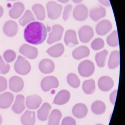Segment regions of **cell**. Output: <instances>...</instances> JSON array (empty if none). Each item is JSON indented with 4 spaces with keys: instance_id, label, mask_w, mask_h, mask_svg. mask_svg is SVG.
<instances>
[{
    "instance_id": "cell-1",
    "label": "cell",
    "mask_w": 125,
    "mask_h": 125,
    "mask_svg": "<svg viewBox=\"0 0 125 125\" xmlns=\"http://www.w3.org/2000/svg\"><path fill=\"white\" fill-rule=\"evenodd\" d=\"M47 36L46 28L40 22L31 23L27 26L24 31L25 40L32 44H40L45 41Z\"/></svg>"
},
{
    "instance_id": "cell-2",
    "label": "cell",
    "mask_w": 125,
    "mask_h": 125,
    "mask_svg": "<svg viewBox=\"0 0 125 125\" xmlns=\"http://www.w3.org/2000/svg\"><path fill=\"white\" fill-rule=\"evenodd\" d=\"M14 69L17 73L20 75H26L31 71V64L25 58L19 56L15 63Z\"/></svg>"
},
{
    "instance_id": "cell-3",
    "label": "cell",
    "mask_w": 125,
    "mask_h": 125,
    "mask_svg": "<svg viewBox=\"0 0 125 125\" xmlns=\"http://www.w3.org/2000/svg\"><path fill=\"white\" fill-rule=\"evenodd\" d=\"M46 9L48 18L51 20H56L61 15L63 7L55 1H50L47 3Z\"/></svg>"
},
{
    "instance_id": "cell-4",
    "label": "cell",
    "mask_w": 125,
    "mask_h": 125,
    "mask_svg": "<svg viewBox=\"0 0 125 125\" xmlns=\"http://www.w3.org/2000/svg\"><path fill=\"white\" fill-rule=\"evenodd\" d=\"M95 66L92 62L86 60L81 62L78 67V71L81 76L88 77L91 76L94 72Z\"/></svg>"
},
{
    "instance_id": "cell-5",
    "label": "cell",
    "mask_w": 125,
    "mask_h": 125,
    "mask_svg": "<svg viewBox=\"0 0 125 125\" xmlns=\"http://www.w3.org/2000/svg\"><path fill=\"white\" fill-rule=\"evenodd\" d=\"M64 29L62 26L55 25L53 27L52 31L49 34L47 42L51 44L61 40L64 32Z\"/></svg>"
},
{
    "instance_id": "cell-6",
    "label": "cell",
    "mask_w": 125,
    "mask_h": 125,
    "mask_svg": "<svg viewBox=\"0 0 125 125\" xmlns=\"http://www.w3.org/2000/svg\"><path fill=\"white\" fill-rule=\"evenodd\" d=\"M58 86V81L55 76H49L45 77L41 82V87L43 91L45 92H48L52 88H57Z\"/></svg>"
},
{
    "instance_id": "cell-7",
    "label": "cell",
    "mask_w": 125,
    "mask_h": 125,
    "mask_svg": "<svg viewBox=\"0 0 125 125\" xmlns=\"http://www.w3.org/2000/svg\"><path fill=\"white\" fill-rule=\"evenodd\" d=\"M89 10L87 7L83 4L76 6L73 12L74 18L78 21H82L85 20L88 17Z\"/></svg>"
},
{
    "instance_id": "cell-8",
    "label": "cell",
    "mask_w": 125,
    "mask_h": 125,
    "mask_svg": "<svg viewBox=\"0 0 125 125\" xmlns=\"http://www.w3.org/2000/svg\"><path fill=\"white\" fill-rule=\"evenodd\" d=\"M79 34L81 42L83 43H87L94 36V31L91 26H84L79 29Z\"/></svg>"
},
{
    "instance_id": "cell-9",
    "label": "cell",
    "mask_w": 125,
    "mask_h": 125,
    "mask_svg": "<svg viewBox=\"0 0 125 125\" xmlns=\"http://www.w3.org/2000/svg\"><path fill=\"white\" fill-rule=\"evenodd\" d=\"M19 51L21 54L29 59H35L38 55L37 49L27 44L23 45L20 48Z\"/></svg>"
},
{
    "instance_id": "cell-10",
    "label": "cell",
    "mask_w": 125,
    "mask_h": 125,
    "mask_svg": "<svg viewBox=\"0 0 125 125\" xmlns=\"http://www.w3.org/2000/svg\"><path fill=\"white\" fill-rule=\"evenodd\" d=\"M112 28V23L111 21L108 20H103L97 25L96 32L98 35L104 36L111 30Z\"/></svg>"
},
{
    "instance_id": "cell-11",
    "label": "cell",
    "mask_w": 125,
    "mask_h": 125,
    "mask_svg": "<svg viewBox=\"0 0 125 125\" xmlns=\"http://www.w3.org/2000/svg\"><path fill=\"white\" fill-rule=\"evenodd\" d=\"M18 29V26L15 22L9 21L4 24L3 30L4 33L6 36L12 37L17 34Z\"/></svg>"
},
{
    "instance_id": "cell-12",
    "label": "cell",
    "mask_w": 125,
    "mask_h": 125,
    "mask_svg": "<svg viewBox=\"0 0 125 125\" xmlns=\"http://www.w3.org/2000/svg\"><path fill=\"white\" fill-rule=\"evenodd\" d=\"M24 86L23 79L17 76L11 77L9 80V88L12 92H19L22 90Z\"/></svg>"
},
{
    "instance_id": "cell-13",
    "label": "cell",
    "mask_w": 125,
    "mask_h": 125,
    "mask_svg": "<svg viewBox=\"0 0 125 125\" xmlns=\"http://www.w3.org/2000/svg\"><path fill=\"white\" fill-rule=\"evenodd\" d=\"M42 98L37 95H29L26 98V105L27 108L30 109H36L38 108L42 103Z\"/></svg>"
},
{
    "instance_id": "cell-14",
    "label": "cell",
    "mask_w": 125,
    "mask_h": 125,
    "mask_svg": "<svg viewBox=\"0 0 125 125\" xmlns=\"http://www.w3.org/2000/svg\"><path fill=\"white\" fill-rule=\"evenodd\" d=\"M98 85L101 90L104 92H108L113 88L114 81L109 76H102L99 79Z\"/></svg>"
},
{
    "instance_id": "cell-15",
    "label": "cell",
    "mask_w": 125,
    "mask_h": 125,
    "mask_svg": "<svg viewBox=\"0 0 125 125\" xmlns=\"http://www.w3.org/2000/svg\"><path fill=\"white\" fill-rule=\"evenodd\" d=\"M14 99L13 95L9 92L0 95V108L3 109L8 108L11 105Z\"/></svg>"
},
{
    "instance_id": "cell-16",
    "label": "cell",
    "mask_w": 125,
    "mask_h": 125,
    "mask_svg": "<svg viewBox=\"0 0 125 125\" xmlns=\"http://www.w3.org/2000/svg\"><path fill=\"white\" fill-rule=\"evenodd\" d=\"M24 102L25 97L23 95L20 94L17 95L15 102L12 107L13 111L18 114L22 113L25 108Z\"/></svg>"
},
{
    "instance_id": "cell-17",
    "label": "cell",
    "mask_w": 125,
    "mask_h": 125,
    "mask_svg": "<svg viewBox=\"0 0 125 125\" xmlns=\"http://www.w3.org/2000/svg\"><path fill=\"white\" fill-rule=\"evenodd\" d=\"M39 67L40 71L45 74L52 73L55 69L54 63L49 59H44L42 60L39 64Z\"/></svg>"
},
{
    "instance_id": "cell-18",
    "label": "cell",
    "mask_w": 125,
    "mask_h": 125,
    "mask_svg": "<svg viewBox=\"0 0 125 125\" xmlns=\"http://www.w3.org/2000/svg\"><path fill=\"white\" fill-rule=\"evenodd\" d=\"M70 98V93L68 90H61L58 93L53 101V104L63 105L67 103Z\"/></svg>"
},
{
    "instance_id": "cell-19",
    "label": "cell",
    "mask_w": 125,
    "mask_h": 125,
    "mask_svg": "<svg viewBox=\"0 0 125 125\" xmlns=\"http://www.w3.org/2000/svg\"><path fill=\"white\" fill-rule=\"evenodd\" d=\"M64 42L65 44L69 47H74L79 44L75 31L72 30L67 31L65 36Z\"/></svg>"
},
{
    "instance_id": "cell-20",
    "label": "cell",
    "mask_w": 125,
    "mask_h": 125,
    "mask_svg": "<svg viewBox=\"0 0 125 125\" xmlns=\"http://www.w3.org/2000/svg\"><path fill=\"white\" fill-rule=\"evenodd\" d=\"M35 112L31 111H26L21 118V123L23 125H34L36 122Z\"/></svg>"
},
{
    "instance_id": "cell-21",
    "label": "cell",
    "mask_w": 125,
    "mask_h": 125,
    "mask_svg": "<svg viewBox=\"0 0 125 125\" xmlns=\"http://www.w3.org/2000/svg\"><path fill=\"white\" fill-rule=\"evenodd\" d=\"M72 113L75 116L81 119L85 117L88 113V109L86 105L81 103L78 104L74 106Z\"/></svg>"
},
{
    "instance_id": "cell-22",
    "label": "cell",
    "mask_w": 125,
    "mask_h": 125,
    "mask_svg": "<svg viewBox=\"0 0 125 125\" xmlns=\"http://www.w3.org/2000/svg\"><path fill=\"white\" fill-rule=\"evenodd\" d=\"M106 15V10L103 7L100 6L91 10L90 17L93 20L97 21L103 18Z\"/></svg>"
},
{
    "instance_id": "cell-23",
    "label": "cell",
    "mask_w": 125,
    "mask_h": 125,
    "mask_svg": "<svg viewBox=\"0 0 125 125\" xmlns=\"http://www.w3.org/2000/svg\"><path fill=\"white\" fill-rule=\"evenodd\" d=\"M90 53V51L89 48L86 46H82L75 49L73 52L72 55L74 59L79 60L88 57Z\"/></svg>"
},
{
    "instance_id": "cell-24",
    "label": "cell",
    "mask_w": 125,
    "mask_h": 125,
    "mask_svg": "<svg viewBox=\"0 0 125 125\" xmlns=\"http://www.w3.org/2000/svg\"><path fill=\"white\" fill-rule=\"evenodd\" d=\"M25 9L24 5L20 2L14 4L13 8L10 10L9 14L11 18L17 19L22 14Z\"/></svg>"
},
{
    "instance_id": "cell-25",
    "label": "cell",
    "mask_w": 125,
    "mask_h": 125,
    "mask_svg": "<svg viewBox=\"0 0 125 125\" xmlns=\"http://www.w3.org/2000/svg\"><path fill=\"white\" fill-rule=\"evenodd\" d=\"M64 47L61 43H59L52 46L48 49L46 52L50 56L54 58H58L64 53Z\"/></svg>"
},
{
    "instance_id": "cell-26",
    "label": "cell",
    "mask_w": 125,
    "mask_h": 125,
    "mask_svg": "<svg viewBox=\"0 0 125 125\" xmlns=\"http://www.w3.org/2000/svg\"><path fill=\"white\" fill-rule=\"evenodd\" d=\"M51 108V106L48 103L43 104L41 108L37 111V117L39 120L42 121L47 120Z\"/></svg>"
},
{
    "instance_id": "cell-27",
    "label": "cell",
    "mask_w": 125,
    "mask_h": 125,
    "mask_svg": "<svg viewBox=\"0 0 125 125\" xmlns=\"http://www.w3.org/2000/svg\"><path fill=\"white\" fill-rule=\"evenodd\" d=\"M120 64V54L117 51H113L110 55L108 62V67L110 69H115Z\"/></svg>"
},
{
    "instance_id": "cell-28",
    "label": "cell",
    "mask_w": 125,
    "mask_h": 125,
    "mask_svg": "<svg viewBox=\"0 0 125 125\" xmlns=\"http://www.w3.org/2000/svg\"><path fill=\"white\" fill-rule=\"evenodd\" d=\"M62 117L61 112L58 109L52 111L49 117L48 125H59V121Z\"/></svg>"
},
{
    "instance_id": "cell-29",
    "label": "cell",
    "mask_w": 125,
    "mask_h": 125,
    "mask_svg": "<svg viewBox=\"0 0 125 125\" xmlns=\"http://www.w3.org/2000/svg\"><path fill=\"white\" fill-rule=\"evenodd\" d=\"M32 9L37 20L40 21L45 20V10L42 5L40 4H34L32 7Z\"/></svg>"
},
{
    "instance_id": "cell-30",
    "label": "cell",
    "mask_w": 125,
    "mask_h": 125,
    "mask_svg": "<svg viewBox=\"0 0 125 125\" xmlns=\"http://www.w3.org/2000/svg\"><path fill=\"white\" fill-rule=\"evenodd\" d=\"M106 106L102 101H97L92 104L91 109L92 112L96 115H101L105 112Z\"/></svg>"
},
{
    "instance_id": "cell-31",
    "label": "cell",
    "mask_w": 125,
    "mask_h": 125,
    "mask_svg": "<svg viewBox=\"0 0 125 125\" xmlns=\"http://www.w3.org/2000/svg\"><path fill=\"white\" fill-rule=\"evenodd\" d=\"M83 89L86 94H91L94 93L95 89V81L93 79L85 81L83 83Z\"/></svg>"
},
{
    "instance_id": "cell-32",
    "label": "cell",
    "mask_w": 125,
    "mask_h": 125,
    "mask_svg": "<svg viewBox=\"0 0 125 125\" xmlns=\"http://www.w3.org/2000/svg\"><path fill=\"white\" fill-rule=\"evenodd\" d=\"M35 20V18L32 12L29 10L26 11L23 17L19 20V23L22 26H25L30 22Z\"/></svg>"
},
{
    "instance_id": "cell-33",
    "label": "cell",
    "mask_w": 125,
    "mask_h": 125,
    "mask_svg": "<svg viewBox=\"0 0 125 125\" xmlns=\"http://www.w3.org/2000/svg\"><path fill=\"white\" fill-rule=\"evenodd\" d=\"M108 55V51L106 50L97 53L95 56V61L98 67H102L105 66L106 59Z\"/></svg>"
},
{
    "instance_id": "cell-34",
    "label": "cell",
    "mask_w": 125,
    "mask_h": 125,
    "mask_svg": "<svg viewBox=\"0 0 125 125\" xmlns=\"http://www.w3.org/2000/svg\"><path fill=\"white\" fill-rule=\"evenodd\" d=\"M67 80L69 85L73 88H77L80 86V79L75 73H70L68 74Z\"/></svg>"
},
{
    "instance_id": "cell-35",
    "label": "cell",
    "mask_w": 125,
    "mask_h": 125,
    "mask_svg": "<svg viewBox=\"0 0 125 125\" xmlns=\"http://www.w3.org/2000/svg\"><path fill=\"white\" fill-rule=\"evenodd\" d=\"M107 42L109 46L112 47H116L119 45L118 33L117 31H114L108 37L107 39Z\"/></svg>"
},
{
    "instance_id": "cell-36",
    "label": "cell",
    "mask_w": 125,
    "mask_h": 125,
    "mask_svg": "<svg viewBox=\"0 0 125 125\" xmlns=\"http://www.w3.org/2000/svg\"><path fill=\"white\" fill-rule=\"evenodd\" d=\"M105 45L104 41L101 38L95 39L91 44L92 48L95 51L99 50L102 48Z\"/></svg>"
},
{
    "instance_id": "cell-37",
    "label": "cell",
    "mask_w": 125,
    "mask_h": 125,
    "mask_svg": "<svg viewBox=\"0 0 125 125\" xmlns=\"http://www.w3.org/2000/svg\"><path fill=\"white\" fill-rule=\"evenodd\" d=\"M15 52L11 50L6 51L3 54V57L5 61L8 62H12L16 58Z\"/></svg>"
},
{
    "instance_id": "cell-38",
    "label": "cell",
    "mask_w": 125,
    "mask_h": 125,
    "mask_svg": "<svg viewBox=\"0 0 125 125\" xmlns=\"http://www.w3.org/2000/svg\"><path fill=\"white\" fill-rule=\"evenodd\" d=\"M10 69V66L7 63L4 62L0 56V73L3 74H6Z\"/></svg>"
},
{
    "instance_id": "cell-39",
    "label": "cell",
    "mask_w": 125,
    "mask_h": 125,
    "mask_svg": "<svg viewBox=\"0 0 125 125\" xmlns=\"http://www.w3.org/2000/svg\"><path fill=\"white\" fill-rule=\"evenodd\" d=\"M72 6L71 4H68L65 7L63 14V18L65 21L67 20L71 14Z\"/></svg>"
},
{
    "instance_id": "cell-40",
    "label": "cell",
    "mask_w": 125,
    "mask_h": 125,
    "mask_svg": "<svg viewBox=\"0 0 125 125\" xmlns=\"http://www.w3.org/2000/svg\"><path fill=\"white\" fill-rule=\"evenodd\" d=\"M62 125H76V122L72 117H68L63 120Z\"/></svg>"
},
{
    "instance_id": "cell-41",
    "label": "cell",
    "mask_w": 125,
    "mask_h": 125,
    "mask_svg": "<svg viewBox=\"0 0 125 125\" xmlns=\"http://www.w3.org/2000/svg\"><path fill=\"white\" fill-rule=\"evenodd\" d=\"M7 87V81L4 77L0 76V93L5 91Z\"/></svg>"
},
{
    "instance_id": "cell-42",
    "label": "cell",
    "mask_w": 125,
    "mask_h": 125,
    "mask_svg": "<svg viewBox=\"0 0 125 125\" xmlns=\"http://www.w3.org/2000/svg\"><path fill=\"white\" fill-rule=\"evenodd\" d=\"M117 93V90H114V92H113L110 95V101H111L112 103L114 105L115 104Z\"/></svg>"
},
{
    "instance_id": "cell-43",
    "label": "cell",
    "mask_w": 125,
    "mask_h": 125,
    "mask_svg": "<svg viewBox=\"0 0 125 125\" xmlns=\"http://www.w3.org/2000/svg\"><path fill=\"white\" fill-rule=\"evenodd\" d=\"M101 3L106 6L109 7L111 6L109 0H99Z\"/></svg>"
},
{
    "instance_id": "cell-44",
    "label": "cell",
    "mask_w": 125,
    "mask_h": 125,
    "mask_svg": "<svg viewBox=\"0 0 125 125\" xmlns=\"http://www.w3.org/2000/svg\"><path fill=\"white\" fill-rule=\"evenodd\" d=\"M3 7L0 6V18L1 17L3 14Z\"/></svg>"
},
{
    "instance_id": "cell-45",
    "label": "cell",
    "mask_w": 125,
    "mask_h": 125,
    "mask_svg": "<svg viewBox=\"0 0 125 125\" xmlns=\"http://www.w3.org/2000/svg\"><path fill=\"white\" fill-rule=\"evenodd\" d=\"M57 0L63 3H66L68 2L69 0Z\"/></svg>"
},
{
    "instance_id": "cell-46",
    "label": "cell",
    "mask_w": 125,
    "mask_h": 125,
    "mask_svg": "<svg viewBox=\"0 0 125 125\" xmlns=\"http://www.w3.org/2000/svg\"><path fill=\"white\" fill-rule=\"evenodd\" d=\"M72 0L76 3H79L81 2L83 0Z\"/></svg>"
},
{
    "instance_id": "cell-47",
    "label": "cell",
    "mask_w": 125,
    "mask_h": 125,
    "mask_svg": "<svg viewBox=\"0 0 125 125\" xmlns=\"http://www.w3.org/2000/svg\"><path fill=\"white\" fill-rule=\"evenodd\" d=\"M46 29H47V31H49L51 30V28L50 27H49V26H48Z\"/></svg>"
},
{
    "instance_id": "cell-48",
    "label": "cell",
    "mask_w": 125,
    "mask_h": 125,
    "mask_svg": "<svg viewBox=\"0 0 125 125\" xmlns=\"http://www.w3.org/2000/svg\"><path fill=\"white\" fill-rule=\"evenodd\" d=\"M2 117H1V116L0 115V125H1V123H2Z\"/></svg>"
},
{
    "instance_id": "cell-49",
    "label": "cell",
    "mask_w": 125,
    "mask_h": 125,
    "mask_svg": "<svg viewBox=\"0 0 125 125\" xmlns=\"http://www.w3.org/2000/svg\"><path fill=\"white\" fill-rule=\"evenodd\" d=\"M102 125V124H97V125Z\"/></svg>"
},
{
    "instance_id": "cell-50",
    "label": "cell",
    "mask_w": 125,
    "mask_h": 125,
    "mask_svg": "<svg viewBox=\"0 0 125 125\" xmlns=\"http://www.w3.org/2000/svg\"><path fill=\"white\" fill-rule=\"evenodd\" d=\"M7 0L14 1L16 0Z\"/></svg>"
}]
</instances>
